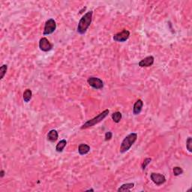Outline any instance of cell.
Segmentation results:
<instances>
[{
  "instance_id": "1",
  "label": "cell",
  "mask_w": 192,
  "mask_h": 192,
  "mask_svg": "<svg viewBox=\"0 0 192 192\" xmlns=\"http://www.w3.org/2000/svg\"><path fill=\"white\" fill-rule=\"evenodd\" d=\"M92 14H93V11H90L86 12L84 15L82 17L80 21L78 23V26H77V33L80 35H83L86 33L87 31L88 28L91 25L92 20Z\"/></svg>"
},
{
  "instance_id": "2",
  "label": "cell",
  "mask_w": 192,
  "mask_h": 192,
  "mask_svg": "<svg viewBox=\"0 0 192 192\" xmlns=\"http://www.w3.org/2000/svg\"><path fill=\"white\" fill-rule=\"evenodd\" d=\"M137 139V133H131L128 136H126L122 140L120 146V152L121 153H125V152H128L131 149L132 145L136 142Z\"/></svg>"
},
{
  "instance_id": "3",
  "label": "cell",
  "mask_w": 192,
  "mask_h": 192,
  "mask_svg": "<svg viewBox=\"0 0 192 192\" xmlns=\"http://www.w3.org/2000/svg\"><path fill=\"white\" fill-rule=\"evenodd\" d=\"M109 113H110L109 110L108 109L105 110L103 112L101 113H99L98 116H96L94 117V118L88 120L86 122H85L84 124L81 126V128H81L82 130L86 129V128H89L92 127V126L98 124V123L101 122L102 120L105 119L108 116Z\"/></svg>"
},
{
  "instance_id": "4",
  "label": "cell",
  "mask_w": 192,
  "mask_h": 192,
  "mask_svg": "<svg viewBox=\"0 0 192 192\" xmlns=\"http://www.w3.org/2000/svg\"><path fill=\"white\" fill-rule=\"evenodd\" d=\"M56 29V23L53 19L50 18L45 22L44 29L43 35L47 36V35H51L55 32Z\"/></svg>"
},
{
  "instance_id": "5",
  "label": "cell",
  "mask_w": 192,
  "mask_h": 192,
  "mask_svg": "<svg viewBox=\"0 0 192 192\" xmlns=\"http://www.w3.org/2000/svg\"><path fill=\"white\" fill-rule=\"evenodd\" d=\"M87 83L91 87L95 89H102L104 87V82L102 79L95 77H90L88 78Z\"/></svg>"
},
{
  "instance_id": "6",
  "label": "cell",
  "mask_w": 192,
  "mask_h": 192,
  "mask_svg": "<svg viewBox=\"0 0 192 192\" xmlns=\"http://www.w3.org/2000/svg\"><path fill=\"white\" fill-rule=\"evenodd\" d=\"M130 32L127 29H123L122 32L116 33L113 36V40L116 42H125L129 39Z\"/></svg>"
},
{
  "instance_id": "7",
  "label": "cell",
  "mask_w": 192,
  "mask_h": 192,
  "mask_svg": "<svg viewBox=\"0 0 192 192\" xmlns=\"http://www.w3.org/2000/svg\"><path fill=\"white\" fill-rule=\"evenodd\" d=\"M151 180L157 185H161L166 182V178L163 174L156 173H151Z\"/></svg>"
},
{
  "instance_id": "8",
  "label": "cell",
  "mask_w": 192,
  "mask_h": 192,
  "mask_svg": "<svg viewBox=\"0 0 192 192\" xmlns=\"http://www.w3.org/2000/svg\"><path fill=\"white\" fill-rule=\"evenodd\" d=\"M39 48L44 52H48L53 48V44L46 38H42L39 41Z\"/></svg>"
},
{
  "instance_id": "9",
  "label": "cell",
  "mask_w": 192,
  "mask_h": 192,
  "mask_svg": "<svg viewBox=\"0 0 192 192\" xmlns=\"http://www.w3.org/2000/svg\"><path fill=\"white\" fill-rule=\"evenodd\" d=\"M154 61L155 59L152 56H149L146 57V58L143 59L139 62L138 65L141 68H147V67H151L154 64Z\"/></svg>"
},
{
  "instance_id": "10",
  "label": "cell",
  "mask_w": 192,
  "mask_h": 192,
  "mask_svg": "<svg viewBox=\"0 0 192 192\" xmlns=\"http://www.w3.org/2000/svg\"><path fill=\"white\" fill-rule=\"evenodd\" d=\"M143 107V102L141 99H138L134 105L133 108V113L134 115H139L141 113L142 108Z\"/></svg>"
},
{
  "instance_id": "11",
  "label": "cell",
  "mask_w": 192,
  "mask_h": 192,
  "mask_svg": "<svg viewBox=\"0 0 192 192\" xmlns=\"http://www.w3.org/2000/svg\"><path fill=\"white\" fill-rule=\"evenodd\" d=\"M90 151V146L85 143H80L78 147V152L80 155H84Z\"/></svg>"
},
{
  "instance_id": "12",
  "label": "cell",
  "mask_w": 192,
  "mask_h": 192,
  "mask_svg": "<svg viewBox=\"0 0 192 192\" xmlns=\"http://www.w3.org/2000/svg\"><path fill=\"white\" fill-rule=\"evenodd\" d=\"M134 187V183L131 182V183H125V184H123L120 186L118 188L119 192H125V191H130L131 189H132Z\"/></svg>"
},
{
  "instance_id": "13",
  "label": "cell",
  "mask_w": 192,
  "mask_h": 192,
  "mask_svg": "<svg viewBox=\"0 0 192 192\" xmlns=\"http://www.w3.org/2000/svg\"><path fill=\"white\" fill-rule=\"evenodd\" d=\"M59 134L56 130H51L47 134V140L50 142H55L58 139Z\"/></svg>"
},
{
  "instance_id": "14",
  "label": "cell",
  "mask_w": 192,
  "mask_h": 192,
  "mask_svg": "<svg viewBox=\"0 0 192 192\" xmlns=\"http://www.w3.org/2000/svg\"><path fill=\"white\" fill-rule=\"evenodd\" d=\"M32 96H33V92H32V90L29 89H26L23 92V101H24L26 103H28L29 101L32 99Z\"/></svg>"
},
{
  "instance_id": "15",
  "label": "cell",
  "mask_w": 192,
  "mask_h": 192,
  "mask_svg": "<svg viewBox=\"0 0 192 192\" xmlns=\"http://www.w3.org/2000/svg\"><path fill=\"white\" fill-rule=\"evenodd\" d=\"M67 145V141L65 140H62L57 143L56 146V150L58 152H62L64 149V148Z\"/></svg>"
},
{
  "instance_id": "16",
  "label": "cell",
  "mask_w": 192,
  "mask_h": 192,
  "mask_svg": "<svg viewBox=\"0 0 192 192\" xmlns=\"http://www.w3.org/2000/svg\"><path fill=\"white\" fill-rule=\"evenodd\" d=\"M122 115L121 113L119 112V111H116V112L113 113L112 114V119L113 120L114 122L116 123L120 122V121H121L122 119Z\"/></svg>"
},
{
  "instance_id": "17",
  "label": "cell",
  "mask_w": 192,
  "mask_h": 192,
  "mask_svg": "<svg viewBox=\"0 0 192 192\" xmlns=\"http://www.w3.org/2000/svg\"><path fill=\"white\" fill-rule=\"evenodd\" d=\"M7 70H8V65H3L2 66H1L0 68V73H1V77H0V79L2 80L5 77V74L7 72Z\"/></svg>"
},
{
  "instance_id": "18",
  "label": "cell",
  "mask_w": 192,
  "mask_h": 192,
  "mask_svg": "<svg viewBox=\"0 0 192 192\" xmlns=\"http://www.w3.org/2000/svg\"><path fill=\"white\" fill-rule=\"evenodd\" d=\"M173 172L174 176H178L181 175V174L183 173V170L180 167H174L173 170Z\"/></svg>"
},
{
  "instance_id": "19",
  "label": "cell",
  "mask_w": 192,
  "mask_h": 192,
  "mask_svg": "<svg viewBox=\"0 0 192 192\" xmlns=\"http://www.w3.org/2000/svg\"><path fill=\"white\" fill-rule=\"evenodd\" d=\"M192 138L191 137H189L186 140V148L188 150V152H192Z\"/></svg>"
},
{
  "instance_id": "20",
  "label": "cell",
  "mask_w": 192,
  "mask_h": 192,
  "mask_svg": "<svg viewBox=\"0 0 192 192\" xmlns=\"http://www.w3.org/2000/svg\"><path fill=\"white\" fill-rule=\"evenodd\" d=\"M151 162H152V158H146V159H145L144 161H143V164H142V165H141L142 170H143V171H144V170L146 169V167H147V165H149Z\"/></svg>"
},
{
  "instance_id": "21",
  "label": "cell",
  "mask_w": 192,
  "mask_h": 192,
  "mask_svg": "<svg viewBox=\"0 0 192 192\" xmlns=\"http://www.w3.org/2000/svg\"><path fill=\"white\" fill-rule=\"evenodd\" d=\"M113 137V134L111 131H107V132H106V134H105V140H106V141H108V140H111V138Z\"/></svg>"
},
{
  "instance_id": "22",
  "label": "cell",
  "mask_w": 192,
  "mask_h": 192,
  "mask_svg": "<svg viewBox=\"0 0 192 192\" xmlns=\"http://www.w3.org/2000/svg\"><path fill=\"white\" fill-rule=\"evenodd\" d=\"M5 171L2 170V171H0V177H1V178H3L4 176H5Z\"/></svg>"
},
{
  "instance_id": "23",
  "label": "cell",
  "mask_w": 192,
  "mask_h": 192,
  "mask_svg": "<svg viewBox=\"0 0 192 192\" xmlns=\"http://www.w3.org/2000/svg\"><path fill=\"white\" fill-rule=\"evenodd\" d=\"M86 191H94L93 189H88V190H86Z\"/></svg>"
}]
</instances>
